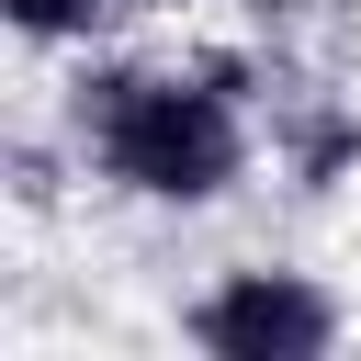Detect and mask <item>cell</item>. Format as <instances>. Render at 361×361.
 Segmentation results:
<instances>
[{
    "label": "cell",
    "mask_w": 361,
    "mask_h": 361,
    "mask_svg": "<svg viewBox=\"0 0 361 361\" xmlns=\"http://www.w3.org/2000/svg\"><path fill=\"white\" fill-rule=\"evenodd\" d=\"M102 11H113V0H11V23H23V34H90Z\"/></svg>",
    "instance_id": "obj_3"
},
{
    "label": "cell",
    "mask_w": 361,
    "mask_h": 361,
    "mask_svg": "<svg viewBox=\"0 0 361 361\" xmlns=\"http://www.w3.org/2000/svg\"><path fill=\"white\" fill-rule=\"evenodd\" d=\"M79 135L90 158L147 192V203H214L248 158V124H237V90L226 79H169V68H113L79 90Z\"/></svg>",
    "instance_id": "obj_1"
},
{
    "label": "cell",
    "mask_w": 361,
    "mask_h": 361,
    "mask_svg": "<svg viewBox=\"0 0 361 361\" xmlns=\"http://www.w3.org/2000/svg\"><path fill=\"white\" fill-rule=\"evenodd\" d=\"M192 338H203L214 361H316V350L338 338V316H327V293L293 282V271H237L226 293L192 305Z\"/></svg>",
    "instance_id": "obj_2"
}]
</instances>
